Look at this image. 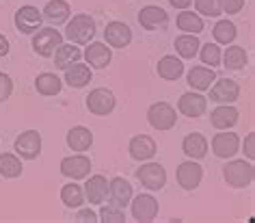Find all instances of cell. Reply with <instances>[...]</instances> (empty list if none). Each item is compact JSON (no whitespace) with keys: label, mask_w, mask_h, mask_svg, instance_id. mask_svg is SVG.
<instances>
[{"label":"cell","mask_w":255,"mask_h":223,"mask_svg":"<svg viewBox=\"0 0 255 223\" xmlns=\"http://www.w3.org/2000/svg\"><path fill=\"white\" fill-rule=\"evenodd\" d=\"M67 39L72 43H89L95 35V22L93 17H89L87 13H78L72 17V22L67 24L65 30Z\"/></svg>","instance_id":"6da1fadb"},{"label":"cell","mask_w":255,"mask_h":223,"mask_svg":"<svg viewBox=\"0 0 255 223\" xmlns=\"http://www.w3.org/2000/svg\"><path fill=\"white\" fill-rule=\"evenodd\" d=\"M225 180L227 184L232 187H249L253 182V176H255V169L251 163H245V161H232L229 165H225Z\"/></svg>","instance_id":"7a4b0ae2"},{"label":"cell","mask_w":255,"mask_h":223,"mask_svg":"<svg viewBox=\"0 0 255 223\" xmlns=\"http://www.w3.org/2000/svg\"><path fill=\"white\" fill-rule=\"evenodd\" d=\"M147 117H149V124L154 126L156 130H171L175 126V111L171 108L167 102H156V104L149 106L147 111Z\"/></svg>","instance_id":"3957f363"},{"label":"cell","mask_w":255,"mask_h":223,"mask_svg":"<svg viewBox=\"0 0 255 223\" xmlns=\"http://www.w3.org/2000/svg\"><path fill=\"white\" fill-rule=\"evenodd\" d=\"M136 178L149 191H160L164 187V182H167V171H164V167L158 163H147L136 171Z\"/></svg>","instance_id":"277c9868"},{"label":"cell","mask_w":255,"mask_h":223,"mask_svg":"<svg viewBox=\"0 0 255 223\" xmlns=\"http://www.w3.org/2000/svg\"><path fill=\"white\" fill-rule=\"evenodd\" d=\"M61 43H63V37H61L59 30H54V28H41L39 33L35 35V39H33V48L41 56H52L54 50L59 48Z\"/></svg>","instance_id":"5b68a950"},{"label":"cell","mask_w":255,"mask_h":223,"mask_svg":"<svg viewBox=\"0 0 255 223\" xmlns=\"http://www.w3.org/2000/svg\"><path fill=\"white\" fill-rule=\"evenodd\" d=\"M15 152L22 158H37L41 152V137L37 130H26L15 139Z\"/></svg>","instance_id":"8992f818"},{"label":"cell","mask_w":255,"mask_h":223,"mask_svg":"<svg viewBox=\"0 0 255 223\" xmlns=\"http://www.w3.org/2000/svg\"><path fill=\"white\" fill-rule=\"evenodd\" d=\"M87 106L93 115H108L115 108V95L108 89H95V91L89 93Z\"/></svg>","instance_id":"52a82bcc"},{"label":"cell","mask_w":255,"mask_h":223,"mask_svg":"<svg viewBox=\"0 0 255 223\" xmlns=\"http://www.w3.org/2000/svg\"><path fill=\"white\" fill-rule=\"evenodd\" d=\"M238 93H240L238 82H234L229 78H221L210 89V100L219 102V104H232L234 100H238Z\"/></svg>","instance_id":"ba28073f"},{"label":"cell","mask_w":255,"mask_h":223,"mask_svg":"<svg viewBox=\"0 0 255 223\" xmlns=\"http://www.w3.org/2000/svg\"><path fill=\"white\" fill-rule=\"evenodd\" d=\"M89 169H91V161L87 156H69L61 161V171L72 180H80V178L89 176Z\"/></svg>","instance_id":"9c48e42d"},{"label":"cell","mask_w":255,"mask_h":223,"mask_svg":"<svg viewBox=\"0 0 255 223\" xmlns=\"http://www.w3.org/2000/svg\"><path fill=\"white\" fill-rule=\"evenodd\" d=\"M201 176H203L201 167L197 163H193V161L182 163L180 169H177V182H180V187H184L186 191H193V189L199 187Z\"/></svg>","instance_id":"30bf717a"},{"label":"cell","mask_w":255,"mask_h":223,"mask_svg":"<svg viewBox=\"0 0 255 223\" xmlns=\"http://www.w3.org/2000/svg\"><path fill=\"white\" fill-rule=\"evenodd\" d=\"M132 215L136 221H151L158 215V202L151 195H138L132 202Z\"/></svg>","instance_id":"8fae6325"},{"label":"cell","mask_w":255,"mask_h":223,"mask_svg":"<svg viewBox=\"0 0 255 223\" xmlns=\"http://www.w3.org/2000/svg\"><path fill=\"white\" fill-rule=\"evenodd\" d=\"M180 111H182V115H186V117H199L206 113V106H208V100L203 98V95L199 93H184L182 98H180Z\"/></svg>","instance_id":"7c38bea8"},{"label":"cell","mask_w":255,"mask_h":223,"mask_svg":"<svg viewBox=\"0 0 255 223\" xmlns=\"http://www.w3.org/2000/svg\"><path fill=\"white\" fill-rule=\"evenodd\" d=\"M15 24H17V28H20L22 33L30 35V33H35V30L41 26V13L35 7H22L15 13Z\"/></svg>","instance_id":"4fadbf2b"},{"label":"cell","mask_w":255,"mask_h":223,"mask_svg":"<svg viewBox=\"0 0 255 223\" xmlns=\"http://www.w3.org/2000/svg\"><path fill=\"white\" fill-rule=\"evenodd\" d=\"M104 37H106V41L111 43L113 48H126L128 43H130V39H132V33H130V28H128L124 22H111L106 26V30H104Z\"/></svg>","instance_id":"5bb4252c"},{"label":"cell","mask_w":255,"mask_h":223,"mask_svg":"<svg viewBox=\"0 0 255 223\" xmlns=\"http://www.w3.org/2000/svg\"><path fill=\"white\" fill-rule=\"evenodd\" d=\"M238 145H240L238 137L232 135V132H221V135H216L212 139V150H214V154L221 158L234 156L236 152H238Z\"/></svg>","instance_id":"9a60e30c"},{"label":"cell","mask_w":255,"mask_h":223,"mask_svg":"<svg viewBox=\"0 0 255 223\" xmlns=\"http://www.w3.org/2000/svg\"><path fill=\"white\" fill-rule=\"evenodd\" d=\"M130 154L136 161H149L156 154V143L154 139H149L147 135H138L130 141Z\"/></svg>","instance_id":"2e32d148"},{"label":"cell","mask_w":255,"mask_h":223,"mask_svg":"<svg viewBox=\"0 0 255 223\" xmlns=\"http://www.w3.org/2000/svg\"><path fill=\"white\" fill-rule=\"evenodd\" d=\"M108 195L113 197V204H117L119 208H126L132 200V187L124 178H115L113 182H108Z\"/></svg>","instance_id":"e0dca14e"},{"label":"cell","mask_w":255,"mask_h":223,"mask_svg":"<svg viewBox=\"0 0 255 223\" xmlns=\"http://www.w3.org/2000/svg\"><path fill=\"white\" fill-rule=\"evenodd\" d=\"M85 193L91 204H102L108 197V182L104 176H91L85 184Z\"/></svg>","instance_id":"ac0fdd59"},{"label":"cell","mask_w":255,"mask_h":223,"mask_svg":"<svg viewBox=\"0 0 255 223\" xmlns=\"http://www.w3.org/2000/svg\"><path fill=\"white\" fill-rule=\"evenodd\" d=\"M214 80H216V74L210 67L199 65V67H193L188 72V85L193 89H197V91H206V89H210V85H212Z\"/></svg>","instance_id":"d6986e66"},{"label":"cell","mask_w":255,"mask_h":223,"mask_svg":"<svg viewBox=\"0 0 255 223\" xmlns=\"http://www.w3.org/2000/svg\"><path fill=\"white\" fill-rule=\"evenodd\" d=\"M236 122H238V111H236L234 106L223 104L219 108H214V113H212V126L214 128L227 130V128H232Z\"/></svg>","instance_id":"ffe728a7"},{"label":"cell","mask_w":255,"mask_h":223,"mask_svg":"<svg viewBox=\"0 0 255 223\" xmlns=\"http://www.w3.org/2000/svg\"><path fill=\"white\" fill-rule=\"evenodd\" d=\"M85 56L89 65L102 69L111 63V48H106L104 43H89V48L85 50Z\"/></svg>","instance_id":"44dd1931"},{"label":"cell","mask_w":255,"mask_h":223,"mask_svg":"<svg viewBox=\"0 0 255 223\" xmlns=\"http://www.w3.org/2000/svg\"><path fill=\"white\" fill-rule=\"evenodd\" d=\"M67 143L74 152H85L93 143V135L87 128H82V126H76V128L67 132Z\"/></svg>","instance_id":"7402d4cb"},{"label":"cell","mask_w":255,"mask_h":223,"mask_svg":"<svg viewBox=\"0 0 255 223\" xmlns=\"http://www.w3.org/2000/svg\"><path fill=\"white\" fill-rule=\"evenodd\" d=\"M91 80V69L87 65H80L78 61L72 63L65 72V82L69 87H85L87 82Z\"/></svg>","instance_id":"603a6c76"},{"label":"cell","mask_w":255,"mask_h":223,"mask_svg":"<svg viewBox=\"0 0 255 223\" xmlns=\"http://www.w3.org/2000/svg\"><path fill=\"white\" fill-rule=\"evenodd\" d=\"M182 148H184V154H188L190 158H203L206 152H208V141H206L203 135L193 132V135H188L186 139H184Z\"/></svg>","instance_id":"cb8c5ba5"},{"label":"cell","mask_w":255,"mask_h":223,"mask_svg":"<svg viewBox=\"0 0 255 223\" xmlns=\"http://www.w3.org/2000/svg\"><path fill=\"white\" fill-rule=\"evenodd\" d=\"M182 72H184V65L175 56H164V59L158 61V74L164 80H177L182 76Z\"/></svg>","instance_id":"d4e9b609"},{"label":"cell","mask_w":255,"mask_h":223,"mask_svg":"<svg viewBox=\"0 0 255 223\" xmlns=\"http://www.w3.org/2000/svg\"><path fill=\"white\" fill-rule=\"evenodd\" d=\"M138 22H141L143 28L154 30L158 24H164V22H167V13H164L160 7H145L141 13H138Z\"/></svg>","instance_id":"484cf974"},{"label":"cell","mask_w":255,"mask_h":223,"mask_svg":"<svg viewBox=\"0 0 255 223\" xmlns=\"http://www.w3.org/2000/svg\"><path fill=\"white\" fill-rule=\"evenodd\" d=\"M80 56L82 52L76 46H72V43H67V46H61L56 48V54H54V61H56V67H61V69H67L72 63L76 61H80Z\"/></svg>","instance_id":"4316f807"},{"label":"cell","mask_w":255,"mask_h":223,"mask_svg":"<svg viewBox=\"0 0 255 223\" xmlns=\"http://www.w3.org/2000/svg\"><path fill=\"white\" fill-rule=\"evenodd\" d=\"M43 15L52 24H63V22H67V17H69V4L63 2V0H52V2H48Z\"/></svg>","instance_id":"83f0119b"},{"label":"cell","mask_w":255,"mask_h":223,"mask_svg":"<svg viewBox=\"0 0 255 223\" xmlns=\"http://www.w3.org/2000/svg\"><path fill=\"white\" fill-rule=\"evenodd\" d=\"M177 28L184 30V33H201L203 30V22H201V17L193 13V11H182L180 15H177Z\"/></svg>","instance_id":"f1b7e54d"},{"label":"cell","mask_w":255,"mask_h":223,"mask_svg":"<svg viewBox=\"0 0 255 223\" xmlns=\"http://www.w3.org/2000/svg\"><path fill=\"white\" fill-rule=\"evenodd\" d=\"M175 50L180 52V56H184V59H193L197 54V50H199V39H197L193 33H186V35H182L175 39Z\"/></svg>","instance_id":"f546056e"},{"label":"cell","mask_w":255,"mask_h":223,"mask_svg":"<svg viewBox=\"0 0 255 223\" xmlns=\"http://www.w3.org/2000/svg\"><path fill=\"white\" fill-rule=\"evenodd\" d=\"M37 85V91L41 95H56L61 91V80L56 78L54 74H39L35 80Z\"/></svg>","instance_id":"4dcf8cb0"},{"label":"cell","mask_w":255,"mask_h":223,"mask_svg":"<svg viewBox=\"0 0 255 223\" xmlns=\"http://www.w3.org/2000/svg\"><path fill=\"white\" fill-rule=\"evenodd\" d=\"M223 61H225V67H229V69H242V67L247 65V52H245V48H240V46L227 48V52H225V56H223Z\"/></svg>","instance_id":"1f68e13d"},{"label":"cell","mask_w":255,"mask_h":223,"mask_svg":"<svg viewBox=\"0 0 255 223\" xmlns=\"http://www.w3.org/2000/svg\"><path fill=\"white\" fill-rule=\"evenodd\" d=\"M0 174L4 178H17L22 174V163L13 154H2L0 156Z\"/></svg>","instance_id":"d6a6232c"},{"label":"cell","mask_w":255,"mask_h":223,"mask_svg":"<svg viewBox=\"0 0 255 223\" xmlns=\"http://www.w3.org/2000/svg\"><path fill=\"white\" fill-rule=\"evenodd\" d=\"M212 33H214V39L219 41V43H225V46L236 39V26H234L232 22H227V20H221L214 26Z\"/></svg>","instance_id":"836d02e7"},{"label":"cell","mask_w":255,"mask_h":223,"mask_svg":"<svg viewBox=\"0 0 255 223\" xmlns=\"http://www.w3.org/2000/svg\"><path fill=\"white\" fill-rule=\"evenodd\" d=\"M61 200L69 208H78L82 204V189L78 187V184H74V182L67 184V187H63V191H61Z\"/></svg>","instance_id":"e575fe53"},{"label":"cell","mask_w":255,"mask_h":223,"mask_svg":"<svg viewBox=\"0 0 255 223\" xmlns=\"http://www.w3.org/2000/svg\"><path fill=\"white\" fill-rule=\"evenodd\" d=\"M100 217L108 223H121L126 221V215H124V208H119L117 204H111V206H104L100 210Z\"/></svg>","instance_id":"d590c367"},{"label":"cell","mask_w":255,"mask_h":223,"mask_svg":"<svg viewBox=\"0 0 255 223\" xmlns=\"http://www.w3.org/2000/svg\"><path fill=\"white\" fill-rule=\"evenodd\" d=\"M195 7L199 13L208 15V17H216L221 15V4L219 0H195Z\"/></svg>","instance_id":"8d00e7d4"},{"label":"cell","mask_w":255,"mask_h":223,"mask_svg":"<svg viewBox=\"0 0 255 223\" xmlns=\"http://www.w3.org/2000/svg\"><path fill=\"white\" fill-rule=\"evenodd\" d=\"M201 61L206 63V65H219V61H221L219 46H214V43H206V46L201 48Z\"/></svg>","instance_id":"74e56055"},{"label":"cell","mask_w":255,"mask_h":223,"mask_svg":"<svg viewBox=\"0 0 255 223\" xmlns=\"http://www.w3.org/2000/svg\"><path fill=\"white\" fill-rule=\"evenodd\" d=\"M219 4L221 11H225V13H238L245 7V0H219Z\"/></svg>","instance_id":"f35d334b"},{"label":"cell","mask_w":255,"mask_h":223,"mask_svg":"<svg viewBox=\"0 0 255 223\" xmlns=\"http://www.w3.org/2000/svg\"><path fill=\"white\" fill-rule=\"evenodd\" d=\"M11 91H13V82H11V78L7 74H0V102L7 100Z\"/></svg>","instance_id":"ab89813d"},{"label":"cell","mask_w":255,"mask_h":223,"mask_svg":"<svg viewBox=\"0 0 255 223\" xmlns=\"http://www.w3.org/2000/svg\"><path fill=\"white\" fill-rule=\"evenodd\" d=\"M245 154H247V158H255V135H249L247 139H245Z\"/></svg>","instance_id":"60d3db41"},{"label":"cell","mask_w":255,"mask_h":223,"mask_svg":"<svg viewBox=\"0 0 255 223\" xmlns=\"http://www.w3.org/2000/svg\"><path fill=\"white\" fill-rule=\"evenodd\" d=\"M76 221H98V215L93 213V210H80L78 215H76Z\"/></svg>","instance_id":"b9f144b4"},{"label":"cell","mask_w":255,"mask_h":223,"mask_svg":"<svg viewBox=\"0 0 255 223\" xmlns=\"http://www.w3.org/2000/svg\"><path fill=\"white\" fill-rule=\"evenodd\" d=\"M169 2H171V4H173V7H175V9H186V7H188V4H190V2H193V0H169Z\"/></svg>","instance_id":"7bdbcfd3"},{"label":"cell","mask_w":255,"mask_h":223,"mask_svg":"<svg viewBox=\"0 0 255 223\" xmlns=\"http://www.w3.org/2000/svg\"><path fill=\"white\" fill-rule=\"evenodd\" d=\"M7 52H9V41L4 39L2 35H0V56H4Z\"/></svg>","instance_id":"ee69618b"}]
</instances>
